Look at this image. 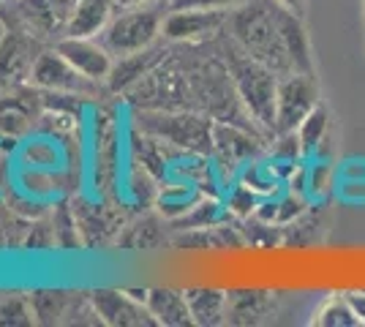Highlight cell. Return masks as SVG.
<instances>
[{
    "instance_id": "obj_1",
    "label": "cell",
    "mask_w": 365,
    "mask_h": 327,
    "mask_svg": "<svg viewBox=\"0 0 365 327\" xmlns=\"http://www.w3.org/2000/svg\"><path fill=\"white\" fill-rule=\"evenodd\" d=\"M232 31H235V38L243 44L245 55H251L254 61L264 63L267 68L284 77L294 71L278 28V6L270 9L264 3H254L237 11L232 16Z\"/></svg>"
},
{
    "instance_id": "obj_2",
    "label": "cell",
    "mask_w": 365,
    "mask_h": 327,
    "mask_svg": "<svg viewBox=\"0 0 365 327\" xmlns=\"http://www.w3.org/2000/svg\"><path fill=\"white\" fill-rule=\"evenodd\" d=\"M232 82L245 109L262 128L275 134V98H278V74L251 55L232 63Z\"/></svg>"
},
{
    "instance_id": "obj_3",
    "label": "cell",
    "mask_w": 365,
    "mask_h": 327,
    "mask_svg": "<svg viewBox=\"0 0 365 327\" xmlns=\"http://www.w3.org/2000/svg\"><path fill=\"white\" fill-rule=\"evenodd\" d=\"M142 134L188 153H213V123L197 115H139Z\"/></svg>"
},
{
    "instance_id": "obj_4",
    "label": "cell",
    "mask_w": 365,
    "mask_h": 327,
    "mask_svg": "<svg viewBox=\"0 0 365 327\" xmlns=\"http://www.w3.org/2000/svg\"><path fill=\"white\" fill-rule=\"evenodd\" d=\"M125 14L109 19L104 28V44L112 55H131L139 49H148L161 33V16L153 9H123Z\"/></svg>"
},
{
    "instance_id": "obj_5",
    "label": "cell",
    "mask_w": 365,
    "mask_h": 327,
    "mask_svg": "<svg viewBox=\"0 0 365 327\" xmlns=\"http://www.w3.org/2000/svg\"><path fill=\"white\" fill-rule=\"evenodd\" d=\"M319 104V85L314 74L292 71L278 79V98H275V134L294 131L303 118Z\"/></svg>"
},
{
    "instance_id": "obj_6",
    "label": "cell",
    "mask_w": 365,
    "mask_h": 327,
    "mask_svg": "<svg viewBox=\"0 0 365 327\" xmlns=\"http://www.w3.org/2000/svg\"><path fill=\"white\" fill-rule=\"evenodd\" d=\"M28 82L38 90H46V93H68L79 95V98H91L98 88V82L79 74L58 49H46L36 58Z\"/></svg>"
},
{
    "instance_id": "obj_7",
    "label": "cell",
    "mask_w": 365,
    "mask_h": 327,
    "mask_svg": "<svg viewBox=\"0 0 365 327\" xmlns=\"http://www.w3.org/2000/svg\"><path fill=\"white\" fill-rule=\"evenodd\" d=\"M91 303L101 325H112V327H153L158 325L155 316L150 313V308L134 297L128 289L120 292V289H96L91 292Z\"/></svg>"
},
{
    "instance_id": "obj_8",
    "label": "cell",
    "mask_w": 365,
    "mask_h": 327,
    "mask_svg": "<svg viewBox=\"0 0 365 327\" xmlns=\"http://www.w3.org/2000/svg\"><path fill=\"white\" fill-rule=\"evenodd\" d=\"M55 49L74 66L79 74H85L98 85L107 82L112 68H115L109 47L104 41H96L93 36H63L55 44Z\"/></svg>"
},
{
    "instance_id": "obj_9",
    "label": "cell",
    "mask_w": 365,
    "mask_h": 327,
    "mask_svg": "<svg viewBox=\"0 0 365 327\" xmlns=\"http://www.w3.org/2000/svg\"><path fill=\"white\" fill-rule=\"evenodd\" d=\"M38 44L22 31H9L0 41V88L19 85L31 79L33 63L38 58Z\"/></svg>"
},
{
    "instance_id": "obj_10",
    "label": "cell",
    "mask_w": 365,
    "mask_h": 327,
    "mask_svg": "<svg viewBox=\"0 0 365 327\" xmlns=\"http://www.w3.org/2000/svg\"><path fill=\"white\" fill-rule=\"evenodd\" d=\"M224 11H207V9H172L164 19L161 31L169 41H194L215 33L224 25Z\"/></svg>"
},
{
    "instance_id": "obj_11",
    "label": "cell",
    "mask_w": 365,
    "mask_h": 327,
    "mask_svg": "<svg viewBox=\"0 0 365 327\" xmlns=\"http://www.w3.org/2000/svg\"><path fill=\"white\" fill-rule=\"evenodd\" d=\"M213 156L237 172L259 156V140L232 123H213Z\"/></svg>"
},
{
    "instance_id": "obj_12",
    "label": "cell",
    "mask_w": 365,
    "mask_h": 327,
    "mask_svg": "<svg viewBox=\"0 0 365 327\" xmlns=\"http://www.w3.org/2000/svg\"><path fill=\"white\" fill-rule=\"evenodd\" d=\"M275 311V292L267 289H232L227 292L229 325H259Z\"/></svg>"
},
{
    "instance_id": "obj_13",
    "label": "cell",
    "mask_w": 365,
    "mask_h": 327,
    "mask_svg": "<svg viewBox=\"0 0 365 327\" xmlns=\"http://www.w3.org/2000/svg\"><path fill=\"white\" fill-rule=\"evenodd\" d=\"M128 292L134 297H139L150 308V313L155 316L158 325H167V327L194 325L191 311H188V303H185V295L178 292V289H145V292L128 289Z\"/></svg>"
},
{
    "instance_id": "obj_14",
    "label": "cell",
    "mask_w": 365,
    "mask_h": 327,
    "mask_svg": "<svg viewBox=\"0 0 365 327\" xmlns=\"http://www.w3.org/2000/svg\"><path fill=\"white\" fill-rule=\"evenodd\" d=\"M175 249L185 251H227V249H240L245 246L243 232L237 227H232V221L218 224V227H207V229H185L178 232L172 240Z\"/></svg>"
},
{
    "instance_id": "obj_15",
    "label": "cell",
    "mask_w": 365,
    "mask_h": 327,
    "mask_svg": "<svg viewBox=\"0 0 365 327\" xmlns=\"http://www.w3.org/2000/svg\"><path fill=\"white\" fill-rule=\"evenodd\" d=\"M278 28H281V38L292 61V68L300 74H314V58H311V41L305 33L300 14H294L289 9L278 6Z\"/></svg>"
},
{
    "instance_id": "obj_16",
    "label": "cell",
    "mask_w": 365,
    "mask_h": 327,
    "mask_svg": "<svg viewBox=\"0 0 365 327\" xmlns=\"http://www.w3.org/2000/svg\"><path fill=\"white\" fill-rule=\"evenodd\" d=\"M115 0H74L68 19H66V36H98L112 19Z\"/></svg>"
},
{
    "instance_id": "obj_17",
    "label": "cell",
    "mask_w": 365,
    "mask_h": 327,
    "mask_svg": "<svg viewBox=\"0 0 365 327\" xmlns=\"http://www.w3.org/2000/svg\"><path fill=\"white\" fill-rule=\"evenodd\" d=\"M182 295H185V303H188L194 325L215 327L227 322V292L224 289L191 286V289H182Z\"/></svg>"
},
{
    "instance_id": "obj_18",
    "label": "cell",
    "mask_w": 365,
    "mask_h": 327,
    "mask_svg": "<svg viewBox=\"0 0 365 327\" xmlns=\"http://www.w3.org/2000/svg\"><path fill=\"white\" fill-rule=\"evenodd\" d=\"M202 197H205V191H202L197 183H191V180L167 183V186H158L155 207H158V213L167 218V221H178V218L185 216Z\"/></svg>"
},
{
    "instance_id": "obj_19",
    "label": "cell",
    "mask_w": 365,
    "mask_h": 327,
    "mask_svg": "<svg viewBox=\"0 0 365 327\" xmlns=\"http://www.w3.org/2000/svg\"><path fill=\"white\" fill-rule=\"evenodd\" d=\"M6 93L0 95V131L3 134H22L31 120H36V115H33V104L28 101L31 93H25V90H19L16 85L11 88H3Z\"/></svg>"
},
{
    "instance_id": "obj_20",
    "label": "cell",
    "mask_w": 365,
    "mask_h": 327,
    "mask_svg": "<svg viewBox=\"0 0 365 327\" xmlns=\"http://www.w3.org/2000/svg\"><path fill=\"white\" fill-rule=\"evenodd\" d=\"M158 63V52H153L150 47L131 52V55H120V61L115 63L112 74H109V88L112 90H125L131 85H137L153 71V66Z\"/></svg>"
},
{
    "instance_id": "obj_21",
    "label": "cell",
    "mask_w": 365,
    "mask_h": 327,
    "mask_svg": "<svg viewBox=\"0 0 365 327\" xmlns=\"http://www.w3.org/2000/svg\"><path fill=\"white\" fill-rule=\"evenodd\" d=\"M227 221H232V213H229V207L224 204V199L205 194L185 216H180L178 221H172V229H175V232L207 229V227H218V224H227Z\"/></svg>"
},
{
    "instance_id": "obj_22",
    "label": "cell",
    "mask_w": 365,
    "mask_h": 327,
    "mask_svg": "<svg viewBox=\"0 0 365 327\" xmlns=\"http://www.w3.org/2000/svg\"><path fill=\"white\" fill-rule=\"evenodd\" d=\"M237 180L245 183V186L251 188L254 194H259L262 199L264 197H275V194H281L284 191V177H281V170L275 167V161H248L243 164L240 170H237Z\"/></svg>"
},
{
    "instance_id": "obj_23",
    "label": "cell",
    "mask_w": 365,
    "mask_h": 327,
    "mask_svg": "<svg viewBox=\"0 0 365 327\" xmlns=\"http://www.w3.org/2000/svg\"><path fill=\"white\" fill-rule=\"evenodd\" d=\"M311 325L319 327H360V319L351 308V303L346 300V292H335L327 295L319 303V308L314 311Z\"/></svg>"
},
{
    "instance_id": "obj_24",
    "label": "cell",
    "mask_w": 365,
    "mask_h": 327,
    "mask_svg": "<svg viewBox=\"0 0 365 327\" xmlns=\"http://www.w3.org/2000/svg\"><path fill=\"white\" fill-rule=\"evenodd\" d=\"M327 128H330V115H327L324 104H317V107L303 118V123L294 128V131H297V140L303 145L305 156H311V153L319 150L324 137H327Z\"/></svg>"
},
{
    "instance_id": "obj_25",
    "label": "cell",
    "mask_w": 365,
    "mask_h": 327,
    "mask_svg": "<svg viewBox=\"0 0 365 327\" xmlns=\"http://www.w3.org/2000/svg\"><path fill=\"white\" fill-rule=\"evenodd\" d=\"M221 199H224V204L229 207L232 218H240V221H245V218L254 216V213H257V207H259V202H262V197H259V194H254V191L245 186V183H240V180H237V183H232Z\"/></svg>"
},
{
    "instance_id": "obj_26",
    "label": "cell",
    "mask_w": 365,
    "mask_h": 327,
    "mask_svg": "<svg viewBox=\"0 0 365 327\" xmlns=\"http://www.w3.org/2000/svg\"><path fill=\"white\" fill-rule=\"evenodd\" d=\"M164 240V234H161V224L155 221V218H139L134 227H128V234L123 237V246H128V249H155L158 243Z\"/></svg>"
},
{
    "instance_id": "obj_27",
    "label": "cell",
    "mask_w": 365,
    "mask_h": 327,
    "mask_svg": "<svg viewBox=\"0 0 365 327\" xmlns=\"http://www.w3.org/2000/svg\"><path fill=\"white\" fill-rule=\"evenodd\" d=\"M68 295L63 292H36L33 295V316L36 322H58V316H66Z\"/></svg>"
},
{
    "instance_id": "obj_28",
    "label": "cell",
    "mask_w": 365,
    "mask_h": 327,
    "mask_svg": "<svg viewBox=\"0 0 365 327\" xmlns=\"http://www.w3.org/2000/svg\"><path fill=\"white\" fill-rule=\"evenodd\" d=\"M52 237L55 243L68 249V246H76L79 243V224H76V213H71L66 204H61V210L52 218Z\"/></svg>"
},
{
    "instance_id": "obj_29",
    "label": "cell",
    "mask_w": 365,
    "mask_h": 327,
    "mask_svg": "<svg viewBox=\"0 0 365 327\" xmlns=\"http://www.w3.org/2000/svg\"><path fill=\"white\" fill-rule=\"evenodd\" d=\"M335 186V167L327 161H317L308 164V197L311 199H322L324 194H330Z\"/></svg>"
},
{
    "instance_id": "obj_30",
    "label": "cell",
    "mask_w": 365,
    "mask_h": 327,
    "mask_svg": "<svg viewBox=\"0 0 365 327\" xmlns=\"http://www.w3.org/2000/svg\"><path fill=\"white\" fill-rule=\"evenodd\" d=\"M28 322H33V316L22 297H6L0 303V325H28Z\"/></svg>"
},
{
    "instance_id": "obj_31",
    "label": "cell",
    "mask_w": 365,
    "mask_h": 327,
    "mask_svg": "<svg viewBox=\"0 0 365 327\" xmlns=\"http://www.w3.org/2000/svg\"><path fill=\"white\" fill-rule=\"evenodd\" d=\"M237 0H172V9H207V11H224Z\"/></svg>"
},
{
    "instance_id": "obj_32",
    "label": "cell",
    "mask_w": 365,
    "mask_h": 327,
    "mask_svg": "<svg viewBox=\"0 0 365 327\" xmlns=\"http://www.w3.org/2000/svg\"><path fill=\"white\" fill-rule=\"evenodd\" d=\"M346 300H349L354 313H357L360 327H365V289H349V292H346Z\"/></svg>"
},
{
    "instance_id": "obj_33",
    "label": "cell",
    "mask_w": 365,
    "mask_h": 327,
    "mask_svg": "<svg viewBox=\"0 0 365 327\" xmlns=\"http://www.w3.org/2000/svg\"><path fill=\"white\" fill-rule=\"evenodd\" d=\"M278 6H284V9H289L294 14H300L305 6V0H278Z\"/></svg>"
},
{
    "instance_id": "obj_34",
    "label": "cell",
    "mask_w": 365,
    "mask_h": 327,
    "mask_svg": "<svg viewBox=\"0 0 365 327\" xmlns=\"http://www.w3.org/2000/svg\"><path fill=\"white\" fill-rule=\"evenodd\" d=\"M142 3H148V0H115V6L118 9H137Z\"/></svg>"
}]
</instances>
